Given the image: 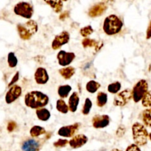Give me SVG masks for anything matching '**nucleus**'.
Masks as SVG:
<instances>
[{
	"label": "nucleus",
	"mask_w": 151,
	"mask_h": 151,
	"mask_svg": "<svg viewBox=\"0 0 151 151\" xmlns=\"http://www.w3.org/2000/svg\"><path fill=\"white\" fill-rule=\"evenodd\" d=\"M50 98L47 94L39 91H32L27 93L24 97L26 106L32 109H39L47 106Z\"/></svg>",
	"instance_id": "1"
},
{
	"label": "nucleus",
	"mask_w": 151,
	"mask_h": 151,
	"mask_svg": "<svg viewBox=\"0 0 151 151\" xmlns=\"http://www.w3.org/2000/svg\"><path fill=\"white\" fill-rule=\"evenodd\" d=\"M123 22L119 17L116 15H110L105 19L103 25V29L108 35H114L118 34L122 29Z\"/></svg>",
	"instance_id": "2"
},
{
	"label": "nucleus",
	"mask_w": 151,
	"mask_h": 151,
	"mask_svg": "<svg viewBox=\"0 0 151 151\" xmlns=\"http://www.w3.org/2000/svg\"><path fill=\"white\" fill-rule=\"evenodd\" d=\"M132 135L134 144L139 146H145L147 145L149 138V134L147 129L142 124L135 122L132 125Z\"/></svg>",
	"instance_id": "3"
},
{
	"label": "nucleus",
	"mask_w": 151,
	"mask_h": 151,
	"mask_svg": "<svg viewBox=\"0 0 151 151\" xmlns=\"http://www.w3.org/2000/svg\"><path fill=\"white\" fill-rule=\"evenodd\" d=\"M38 24L34 20H29L24 24H19L17 25V30L19 37L22 40L27 41L38 32Z\"/></svg>",
	"instance_id": "4"
},
{
	"label": "nucleus",
	"mask_w": 151,
	"mask_h": 151,
	"mask_svg": "<svg viewBox=\"0 0 151 151\" xmlns=\"http://www.w3.org/2000/svg\"><path fill=\"white\" fill-rule=\"evenodd\" d=\"M148 91V83L146 80L142 79L137 83L132 89L133 100L135 103L141 101Z\"/></svg>",
	"instance_id": "5"
},
{
	"label": "nucleus",
	"mask_w": 151,
	"mask_h": 151,
	"mask_svg": "<svg viewBox=\"0 0 151 151\" xmlns=\"http://www.w3.org/2000/svg\"><path fill=\"white\" fill-rule=\"evenodd\" d=\"M13 11L17 16H22L27 19H30L34 13V8L33 6L29 2L20 1L15 5Z\"/></svg>",
	"instance_id": "6"
},
{
	"label": "nucleus",
	"mask_w": 151,
	"mask_h": 151,
	"mask_svg": "<svg viewBox=\"0 0 151 151\" xmlns=\"http://www.w3.org/2000/svg\"><path fill=\"white\" fill-rule=\"evenodd\" d=\"M45 139L27 138L21 144L22 151H39L45 142Z\"/></svg>",
	"instance_id": "7"
},
{
	"label": "nucleus",
	"mask_w": 151,
	"mask_h": 151,
	"mask_svg": "<svg viewBox=\"0 0 151 151\" xmlns=\"http://www.w3.org/2000/svg\"><path fill=\"white\" fill-rule=\"evenodd\" d=\"M132 98V90L130 88H126L115 96L114 99V105L115 106L122 107L125 106Z\"/></svg>",
	"instance_id": "8"
},
{
	"label": "nucleus",
	"mask_w": 151,
	"mask_h": 151,
	"mask_svg": "<svg viewBox=\"0 0 151 151\" xmlns=\"http://www.w3.org/2000/svg\"><path fill=\"white\" fill-rule=\"evenodd\" d=\"M81 126V124L80 122L74 123L72 125L63 126L58 130V134L59 136H60V137H66V138H70V137L72 138L73 137H75V134L79 130Z\"/></svg>",
	"instance_id": "9"
},
{
	"label": "nucleus",
	"mask_w": 151,
	"mask_h": 151,
	"mask_svg": "<svg viewBox=\"0 0 151 151\" xmlns=\"http://www.w3.org/2000/svg\"><path fill=\"white\" fill-rule=\"evenodd\" d=\"M70 39V35L67 31H62L60 34L55 35L52 42V48L54 50L60 49L62 46L68 44Z\"/></svg>",
	"instance_id": "10"
},
{
	"label": "nucleus",
	"mask_w": 151,
	"mask_h": 151,
	"mask_svg": "<svg viewBox=\"0 0 151 151\" xmlns=\"http://www.w3.org/2000/svg\"><path fill=\"white\" fill-rule=\"evenodd\" d=\"M75 54L74 52H69L64 50H60L57 55V59L60 66L63 67H67V66L70 65L75 58Z\"/></svg>",
	"instance_id": "11"
},
{
	"label": "nucleus",
	"mask_w": 151,
	"mask_h": 151,
	"mask_svg": "<svg viewBox=\"0 0 151 151\" xmlns=\"http://www.w3.org/2000/svg\"><path fill=\"white\" fill-rule=\"evenodd\" d=\"M22 89L21 86L18 85H14L10 88L8 91L5 95V102L7 104H11L12 103L16 101L17 99L22 95Z\"/></svg>",
	"instance_id": "12"
},
{
	"label": "nucleus",
	"mask_w": 151,
	"mask_h": 151,
	"mask_svg": "<svg viewBox=\"0 0 151 151\" xmlns=\"http://www.w3.org/2000/svg\"><path fill=\"white\" fill-rule=\"evenodd\" d=\"M91 123L94 128H104L110 124V117L106 114L96 115L91 119Z\"/></svg>",
	"instance_id": "13"
},
{
	"label": "nucleus",
	"mask_w": 151,
	"mask_h": 151,
	"mask_svg": "<svg viewBox=\"0 0 151 151\" xmlns=\"http://www.w3.org/2000/svg\"><path fill=\"white\" fill-rule=\"evenodd\" d=\"M108 6L106 2H98L94 4L89 8L88 12V16L91 18H96L102 16L107 10Z\"/></svg>",
	"instance_id": "14"
},
{
	"label": "nucleus",
	"mask_w": 151,
	"mask_h": 151,
	"mask_svg": "<svg viewBox=\"0 0 151 151\" xmlns=\"http://www.w3.org/2000/svg\"><path fill=\"white\" fill-rule=\"evenodd\" d=\"M34 79L36 83L39 85H44L47 83L50 79L47 69L43 67H38L34 74Z\"/></svg>",
	"instance_id": "15"
},
{
	"label": "nucleus",
	"mask_w": 151,
	"mask_h": 151,
	"mask_svg": "<svg viewBox=\"0 0 151 151\" xmlns=\"http://www.w3.org/2000/svg\"><path fill=\"white\" fill-rule=\"evenodd\" d=\"M88 141V137L84 134H78L72 137L69 141V144L70 147L73 149L81 148V147L85 145Z\"/></svg>",
	"instance_id": "16"
},
{
	"label": "nucleus",
	"mask_w": 151,
	"mask_h": 151,
	"mask_svg": "<svg viewBox=\"0 0 151 151\" xmlns=\"http://www.w3.org/2000/svg\"><path fill=\"white\" fill-rule=\"evenodd\" d=\"M80 97L78 95V92H73L71 94L70 97L69 99V103H68V106L71 112L75 113L78 110V105H79Z\"/></svg>",
	"instance_id": "17"
},
{
	"label": "nucleus",
	"mask_w": 151,
	"mask_h": 151,
	"mask_svg": "<svg viewBox=\"0 0 151 151\" xmlns=\"http://www.w3.org/2000/svg\"><path fill=\"white\" fill-rule=\"evenodd\" d=\"M58 72L61 75L62 78L66 80H69L75 75V69L73 66H67V67H64L59 69Z\"/></svg>",
	"instance_id": "18"
},
{
	"label": "nucleus",
	"mask_w": 151,
	"mask_h": 151,
	"mask_svg": "<svg viewBox=\"0 0 151 151\" xmlns=\"http://www.w3.org/2000/svg\"><path fill=\"white\" fill-rule=\"evenodd\" d=\"M36 116L39 120L43 121V122H46V121L49 120L51 116V114H50V111L47 109L46 108H41V109H37L36 110Z\"/></svg>",
	"instance_id": "19"
},
{
	"label": "nucleus",
	"mask_w": 151,
	"mask_h": 151,
	"mask_svg": "<svg viewBox=\"0 0 151 151\" xmlns=\"http://www.w3.org/2000/svg\"><path fill=\"white\" fill-rule=\"evenodd\" d=\"M47 133L45 128L39 125H35L32 127L29 131V134L32 137V138H38L40 136H42Z\"/></svg>",
	"instance_id": "20"
},
{
	"label": "nucleus",
	"mask_w": 151,
	"mask_h": 151,
	"mask_svg": "<svg viewBox=\"0 0 151 151\" xmlns=\"http://www.w3.org/2000/svg\"><path fill=\"white\" fill-rule=\"evenodd\" d=\"M101 85L100 83L97 82L95 81H90L86 85V88L88 92L91 93V94H94V93L97 92L98 91L99 88H100Z\"/></svg>",
	"instance_id": "21"
},
{
	"label": "nucleus",
	"mask_w": 151,
	"mask_h": 151,
	"mask_svg": "<svg viewBox=\"0 0 151 151\" xmlns=\"http://www.w3.org/2000/svg\"><path fill=\"white\" fill-rule=\"evenodd\" d=\"M45 3H47V4L50 6V7L54 10V11L55 13H60L62 11V9H63V2L62 1H44Z\"/></svg>",
	"instance_id": "22"
},
{
	"label": "nucleus",
	"mask_w": 151,
	"mask_h": 151,
	"mask_svg": "<svg viewBox=\"0 0 151 151\" xmlns=\"http://www.w3.org/2000/svg\"><path fill=\"white\" fill-rule=\"evenodd\" d=\"M142 118L145 125L151 128V108L143 111L142 114Z\"/></svg>",
	"instance_id": "23"
},
{
	"label": "nucleus",
	"mask_w": 151,
	"mask_h": 151,
	"mask_svg": "<svg viewBox=\"0 0 151 151\" xmlns=\"http://www.w3.org/2000/svg\"><path fill=\"white\" fill-rule=\"evenodd\" d=\"M72 91V87L69 85L60 86L58 88V94L61 98H66Z\"/></svg>",
	"instance_id": "24"
},
{
	"label": "nucleus",
	"mask_w": 151,
	"mask_h": 151,
	"mask_svg": "<svg viewBox=\"0 0 151 151\" xmlns=\"http://www.w3.org/2000/svg\"><path fill=\"white\" fill-rule=\"evenodd\" d=\"M56 109L61 114H67L69 110L68 105L62 99H59L56 102Z\"/></svg>",
	"instance_id": "25"
},
{
	"label": "nucleus",
	"mask_w": 151,
	"mask_h": 151,
	"mask_svg": "<svg viewBox=\"0 0 151 151\" xmlns=\"http://www.w3.org/2000/svg\"><path fill=\"white\" fill-rule=\"evenodd\" d=\"M108 102V95L106 93L100 91L97 96V105L98 107L102 108L106 105Z\"/></svg>",
	"instance_id": "26"
},
{
	"label": "nucleus",
	"mask_w": 151,
	"mask_h": 151,
	"mask_svg": "<svg viewBox=\"0 0 151 151\" xmlns=\"http://www.w3.org/2000/svg\"><path fill=\"white\" fill-rule=\"evenodd\" d=\"M121 87H122V85L120 83L116 81V82L112 83L108 86V91L111 94H117L120 91Z\"/></svg>",
	"instance_id": "27"
},
{
	"label": "nucleus",
	"mask_w": 151,
	"mask_h": 151,
	"mask_svg": "<svg viewBox=\"0 0 151 151\" xmlns=\"http://www.w3.org/2000/svg\"><path fill=\"white\" fill-rule=\"evenodd\" d=\"M7 63L10 68H14L17 66L18 59L15 55V53L13 52H9L8 55H7Z\"/></svg>",
	"instance_id": "28"
},
{
	"label": "nucleus",
	"mask_w": 151,
	"mask_h": 151,
	"mask_svg": "<svg viewBox=\"0 0 151 151\" xmlns=\"http://www.w3.org/2000/svg\"><path fill=\"white\" fill-rule=\"evenodd\" d=\"M97 44H98V41L89 38H86L82 41V45L84 48H88V47H94L95 48Z\"/></svg>",
	"instance_id": "29"
},
{
	"label": "nucleus",
	"mask_w": 151,
	"mask_h": 151,
	"mask_svg": "<svg viewBox=\"0 0 151 151\" xmlns=\"http://www.w3.org/2000/svg\"><path fill=\"white\" fill-rule=\"evenodd\" d=\"M91 108H92V102L89 98H86L85 100L83 107L82 109V114L83 115H88L90 113Z\"/></svg>",
	"instance_id": "30"
},
{
	"label": "nucleus",
	"mask_w": 151,
	"mask_h": 151,
	"mask_svg": "<svg viewBox=\"0 0 151 151\" xmlns=\"http://www.w3.org/2000/svg\"><path fill=\"white\" fill-rule=\"evenodd\" d=\"M94 32V29L92 28V27L91 25H88V26H86L84 27L81 28V30H80V33L82 35L83 37H85V38L86 37H88V35H91V34Z\"/></svg>",
	"instance_id": "31"
},
{
	"label": "nucleus",
	"mask_w": 151,
	"mask_h": 151,
	"mask_svg": "<svg viewBox=\"0 0 151 151\" xmlns=\"http://www.w3.org/2000/svg\"><path fill=\"white\" fill-rule=\"evenodd\" d=\"M142 104L145 108H151V90L147 91L142 100Z\"/></svg>",
	"instance_id": "32"
},
{
	"label": "nucleus",
	"mask_w": 151,
	"mask_h": 151,
	"mask_svg": "<svg viewBox=\"0 0 151 151\" xmlns=\"http://www.w3.org/2000/svg\"><path fill=\"white\" fill-rule=\"evenodd\" d=\"M69 144V141L67 139H59L58 140L55 142L53 143V145L55 147H58V148H61V147H66L67 145Z\"/></svg>",
	"instance_id": "33"
},
{
	"label": "nucleus",
	"mask_w": 151,
	"mask_h": 151,
	"mask_svg": "<svg viewBox=\"0 0 151 151\" xmlns=\"http://www.w3.org/2000/svg\"><path fill=\"white\" fill-rule=\"evenodd\" d=\"M125 132H126V128L124 125H121L118 127L117 130L116 131V137H122L124 135H125Z\"/></svg>",
	"instance_id": "34"
},
{
	"label": "nucleus",
	"mask_w": 151,
	"mask_h": 151,
	"mask_svg": "<svg viewBox=\"0 0 151 151\" xmlns=\"http://www.w3.org/2000/svg\"><path fill=\"white\" fill-rule=\"evenodd\" d=\"M16 128H17V124H16V122H14L13 120L9 121L7 127V129L8 131V132H13V131H15L16 129Z\"/></svg>",
	"instance_id": "35"
},
{
	"label": "nucleus",
	"mask_w": 151,
	"mask_h": 151,
	"mask_svg": "<svg viewBox=\"0 0 151 151\" xmlns=\"http://www.w3.org/2000/svg\"><path fill=\"white\" fill-rule=\"evenodd\" d=\"M19 72H16V74L14 75V76H13V78H12L11 81L9 83L8 87H10V88L11 86H14V84L16 83H17V81H19Z\"/></svg>",
	"instance_id": "36"
},
{
	"label": "nucleus",
	"mask_w": 151,
	"mask_h": 151,
	"mask_svg": "<svg viewBox=\"0 0 151 151\" xmlns=\"http://www.w3.org/2000/svg\"><path fill=\"white\" fill-rule=\"evenodd\" d=\"M125 151H142L138 145L136 144H131L126 148Z\"/></svg>",
	"instance_id": "37"
},
{
	"label": "nucleus",
	"mask_w": 151,
	"mask_h": 151,
	"mask_svg": "<svg viewBox=\"0 0 151 151\" xmlns=\"http://www.w3.org/2000/svg\"><path fill=\"white\" fill-rule=\"evenodd\" d=\"M69 16H70V13H69V12L67 11V10H66V11H64V12H63V13H60V16H59V19L61 21H63V20H65V19H67V18H69Z\"/></svg>",
	"instance_id": "38"
},
{
	"label": "nucleus",
	"mask_w": 151,
	"mask_h": 151,
	"mask_svg": "<svg viewBox=\"0 0 151 151\" xmlns=\"http://www.w3.org/2000/svg\"><path fill=\"white\" fill-rule=\"evenodd\" d=\"M146 38L147 39H150L151 38V21L149 23L148 27L147 28V31H146Z\"/></svg>",
	"instance_id": "39"
},
{
	"label": "nucleus",
	"mask_w": 151,
	"mask_h": 151,
	"mask_svg": "<svg viewBox=\"0 0 151 151\" xmlns=\"http://www.w3.org/2000/svg\"><path fill=\"white\" fill-rule=\"evenodd\" d=\"M103 47V41H98V44H97V45L96 46V47L94 48V49H95V51L98 52L99 50H101V48Z\"/></svg>",
	"instance_id": "40"
},
{
	"label": "nucleus",
	"mask_w": 151,
	"mask_h": 151,
	"mask_svg": "<svg viewBox=\"0 0 151 151\" xmlns=\"http://www.w3.org/2000/svg\"><path fill=\"white\" fill-rule=\"evenodd\" d=\"M51 135H52V133L51 132H47V135H46V137H45V139H49L51 137Z\"/></svg>",
	"instance_id": "41"
},
{
	"label": "nucleus",
	"mask_w": 151,
	"mask_h": 151,
	"mask_svg": "<svg viewBox=\"0 0 151 151\" xmlns=\"http://www.w3.org/2000/svg\"><path fill=\"white\" fill-rule=\"evenodd\" d=\"M111 151H122V150H119V149H117V148H114V149H113V150H111Z\"/></svg>",
	"instance_id": "42"
},
{
	"label": "nucleus",
	"mask_w": 151,
	"mask_h": 151,
	"mask_svg": "<svg viewBox=\"0 0 151 151\" xmlns=\"http://www.w3.org/2000/svg\"><path fill=\"white\" fill-rule=\"evenodd\" d=\"M148 70H149V72H151V63L150 65H149V68H148Z\"/></svg>",
	"instance_id": "43"
},
{
	"label": "nucleus",
	"mask_w": 151,
	"mask_h": 151,
	"mask_svg": "<svg viewBox=\"0 0 151 151\" xmlns=\"http://www.w3.org/2000/svg\"><path fill=\"white\" fill-rule=\"evenodd\" d=\"M149 139H150V140L151 141V133L149 134Z\"/></svg>",
	"instance_id": "44"
},
{
	"label": "nucleus",
	"mask_w": 151,
	"mask_h": 151,
	"mask_svg": "<svg viewBox=\"0 0 151 151\" xmlns=\"http://www.w3.org/2000/svg\"><path fill=\"white\" fill-rule=\"evenodd\" d=\"M86 151H93V150H86Z\"/></svg>",
	"instance_id": "45"
}]
</instances>
